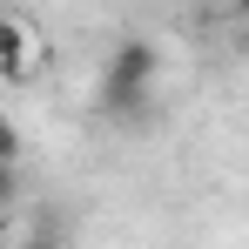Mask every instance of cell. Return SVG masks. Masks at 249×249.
Segmentation results:
<instances>
[{"instance_id":"3","label":"cell","mask_w":249,"mask_h":249,"mask_svg":"<svg viewBox=\"0 0 249 249\" xmlns=\"http://www.w3.org/2000/svg\"><path fill=\"white\" fill-rule=\"evenodd\" d=\"M236 14H243V20H249V0H236Z\"/></svg>"},{"instance_id":"1","label":"cell","mask_w":249,"mask_h":249,"mask_svg":"<svg viewBox=\"0 0 249 249\" xmlns=\"http://www.w3.org/2000/svg\"><path fill=\"white\" fill-rule=\"evenodd\" d=\"M155 74H162L155 41L128 34V41L108 54V68H101V108H108L115 122H142V115H148V94H155Z\"/></svg>"},{"instance_id":"2","label":"cell","mask_w":249,"mask_h":249,"mask_svg":"<svg viewBox=\"0 0 249 249\" xmlns=\"http://www.w3.org/2000/svg\"><path fill=\"white\" fill-rule=\"evenodd\" d=\"M0 47H7V54H0V74H7V81H27V68H34V27H27V20H7Z\"/></svg>"}]
</instances>
